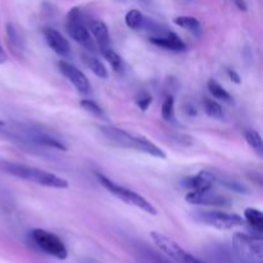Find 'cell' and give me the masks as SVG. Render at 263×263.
<instances>
[{"instance_id":"6da1fadb","label":"cell","mask_w":263,"mask_h":263,"mask_svg":"<svg viewBox=\"0 0 263 263\" xmlns=\"http://www.w3.org/2000/svg\"><path fill=\"white\" fill-rule=\"evenodd\" d=\"M99 130L102 135L113 145L125 149H133V151L145 153L154 158H166V153L144 136L128 133V131L115 127V126H100Z\"/></svg>"},{"instance_id":"7a4b0ae2","label":"cell","mask_w":263,"mask_h":263,"mask_svg":"<svg viewBox=\"0 0 263 263\" xmlns=\"http://www.w3.org/2000/svg\"><path fill=\"white\" fill-rule=\"evenodd\" d=\"M2 168L12 176L41 185V186L54 187V189H67L68 187V181L66 179L49 171L35 168V167L14 163V162H3Z\"/></svg>"},{"instance_id":"3957f363","label":"cell","mask_w":263,"mask_h":263,"mask_svg":"<svg viewBox=\"0 0 263 263\" xmlns=\"http://www.w3.org/2000/svg\"><path fill=\"white\" fill-rule=\"evenodd\" d=\"M97 177L99 184L102 185L105 190H108L110 194L117 197L118 199L123 200L125 203H127V204L130 205H134V207L136 208H140L141 211L149 213V215H157V210L154 208V205L152 204L151 202H148L145 198L141 197L140 194H138L136 192L116 184L115 181H112V180L108 179L107 176H104V175L102 174H98Z\"/></svg>"},{"instance_id":"277c9868","label":"cell","mask_w":263,"mask_h":263,"mask_svg":"<svg viewBox=\"0 0 263 263\" xmlns=\"http://www.w3.org/2000/svg\"><path fill=\"white\" fill-rule=\"evenodd\" d=\"M193 218L200 223L217 229V230H231L244 223L243 217L236 213H228L222 211H195Z\"/></svg>"},{"instance_id":"5b68a950","label":"cell","mask_w":263,"mask_h":263,"mask_svg":"<svg viewBox=\"0 0 263 263\" xmlns=\"http://www.w3.org/2000/svg\"><path fill=\"white\" fill-rule=\"evenodd\" d=\"M233 243L243 263H263V243L259 238L239 233L234 236Z\"/></svg>"},{"instance_id":"8992f818","label":"cell","mask_w":263,"mask_h":263,"mask_svg":"<svg viewBox=\"0 0 263 263\" xmlns=\"http://www.w3.org/2000/svg\"><path fill=\"white\" fill-rule=\"evenodd\" d=\"M66 30L67 32H68V35L71 36L76 43H79L80 45L84 46L85 49L90 50V53L94 51V41H92L91 35H90L89 28L85 25L84 17H82V13L79 8H72V9L69 10L68 15H67Z\"/></svg>"},{"instance_id":"52a82bcc","label":"cell","mask_w":263,"mask_h":263,"mask_svg":"<svg viewBox=\"0 0 263 263\" xmlns=\"http://www.w3.org/2000/svg\"><path fill=\"white\" fill-rule=\"evenodd\" d=\"M31 238H32L33 243L41 251L45 252L49 256L54 257V258H58L63 261L68 256V252H67L64 243L58 236L54 235L53 233H49V231L43 230V229H35L31 233Z\"/></svg>"},{"instance_id":"ba28073f","label":"cell","mask_w":263,"mask_h":263,"mask_svg":"<svg viewBox=\"0 0 263 263\" xmlns=\"http://www.w3.org/2000/svg\"><path fill=\"white\" fill-rule=\"evenodd\" d=\"M185 200L189 204L211 205V207H229L231 200L222 193L215 190V186L204 190H189L185 195Z\"/></svg>"},{"instance_id":"9c48e42d","label":"cell","mask_w":263,"mask_h":263,"mask_svg":"<svg viewBox=\"0 0 263 263\" xmlns=\"http://www.w3.org/2000/svg\"><path fill=\"white\" fill-rule=\"evenodd\" d=\"M58 67L61 73L73 85L77 91L82 92V94H89L91 90V85H90L87 77L77 67L67 61H59Z\"/></svg>"},{"instance_id":"30bf717a","label":"cell","mask_w":263,"mask_h":263,"mask_svg":"<svg viewBox=\"0 0 263 263\" xmlns=\"http://www.w3.org/2000/svg\"><path fill=\"white\" fill-rule=\"evenodd\" d=\"M151 238L153 240V243L163 252L164 254L172 258L174 261L182 263L184 262L185 257H186L187 252L185 251L184 248L179 246L175 240H172L171 238L166 236L164 234L157 233V231H152L151 233Z\"/></svg>"},{"instance_id":"8fae6325","label":"cell","mask_w":263,"mask_h":263,"mask_svg":"<svg viewBox=\"0 0 263 263\" xmlns=\"http://www.w3.org/2000/svg\"><path fill=\"white\" fill-rule=\"evenodd\" d=\"M20 133H22V135H25L28 140H31L32 143L41 144V145L50 146V148L58 149V151H67V146L64 145L63 141H61L59 139L54 138L50 134L45 133V131H41L36 127H28V126H22L20 128Z\"/></svg>"},{"instance_id":"7c38bea8","label":"cell","mask_w":263,"mask_h":263,"mask_svg":"<svg viewBox=\"0 0 263 263\" xmlns=\"http://www.w3.org/2000/svg\"><path fill=\"white\" fill-rule=\"evenodd\" d=\"M43 33L46 44L50 46V49L54 53H57L61 57L71 55V48H69L68 41H67V39L61 32H58L54 28L48 27L43 31Z\"/></svg>"},{"instance_id":"4fadbf2b","label":"cell","mask_w":263,"mask_h":263,"mask_svg":"<svg viewBox=\"0 0 263 263\" xmlns=\"http://www.w3.org/2000/svg\"><path fill=\"white\" fill-rule=\"evenodd\" d=\"M149 41L156 46H158V48H163L166 50L182 51L186 49V44L180 39L177 33L172 32V31H167V32L161 33V35L151 36Z\"/></svg>"},{"instance_id":"5bb4252c","label":"cell","mask_w":263,"mask_h":263,"mask_svg":"<svg viewBox=\"0 0 263 263\" xmlns=\"http://www.w3.org/2000/svg\"><path fill=\"white\" fill-rule=\"evenodd\" d=\"M89 31L92 33V36L97 40L98 46H99L100 53L112 49V44H110V36L109 31H108L107 25L103 21L95 20L91 21L89 25Z\"/></svg>"},{"instance_id":"9a60e30c","label":"cell","mask_w":263,"mask_h":263,"mask_svg":"<svg viewBox=\"0 0 263 263\" xmlns=\"http://www.w3.org/2000/svg\"><path fill=\"white\" fill-rule=\"evenodd\" d=\"M182 185L187 190H204L213 187L216 185L213 171H200L199 174L187 177L182 181Z\"/></svg>"},{"instance_id":"2e32d148","label":"cell","mask_w":263,"mask_h":263,"mask_svg":"<svg viewBox=\"0 0 263 263\" xmlns=\"http://www.w3.org/2000/svg\"><path fill=\"white\" fill-rule=\"evenodd\" d=\"M213 175H215V182L216 184H220L221 186L226 187L228 190L234 193H238V194H249V189L240 182L239 180L234 179V177L229 176V175L221 174V172H215L213 171Z\"/></svg>"},{"instance_id":"e0dca14e","label":"cell","mask_w":263,"mask_h":263,"mask_svg":"<svg viewBox=\"0 0 263 263\" xmlns=\"http://www.w3.org/2000/svg\"><path fill=\"white\" fill-rule=\"evenodd\" d=\"M82 61H84V63L89 67V69L95 74V76H98L99 79H107L108 77L107 68H105L104 64H103L97 57L92 55L91 53H86L82 55Z\"/></svg>"},{"instance_id":"ac0fdd59","label":"cell","mask_w":263,"mask_h":263,"mask_svg":"<svg viewBox=\"0 0 263 263\" xmlns=\"http://www.w3.org/2000/svg\"><path fill=\"white\" fill-rule=\"evenodd\" d=\"M146 21L148 20L144 17L143 13L138 9H131L126 13L125 23L131 30H143L145 28Z\"/></svg>"},{"instance_id":"d6986e66","label":"cell","mask_w":263,"mask_h":263,"mask_svg":"<svg viewBox=\"0 0 263 263\" xmlns=\"http://www.w3.org/2000/svg\"><path fill=\"white\" fill-rule=\"evenodd\" d=\"M244 218H246L247 222L256 231L261 233L263 230V215L259 210H256V208H247L244 211Z\"/></svg>"},{"instance_id":"ffe728a7","label":"cell","mask_w":263,"mask_h":263,"mask_svg":"<svg viewBox=\"0 0 263 263\" xmlns=\"http://www.w3.org/2000/svg\"><path fill=\"white\" fill-rule=\"evenodd\" d=\"M207 86H208V90H210V92L212 94V97L216 98V99L222 100V102H228V103H230L231 100H233V98H231V95L229 94L228 90H226L222 85L218 84L216 80L211 79L210 81L207 82Z\"/></svg>"},{"instance_id":"44dd1931","label":"cell","mask_w":263,"mask_h":263,"mask_svg":"<svg viewBox=\"0 0 263 263\" xmlns=\"http://www.w3.org/2000/svg\"><path fill=\"white\" fill-rule=\"evenodd\" d=\"M174 23L179 27L192 31V32H198L200 30L199 21L195 17H192V15H180V17L175 18Z\"/></svg>"},{"instance_id":"7402d4cb","label":"cell","mask_w":263,"mask_h":263,"mask_svg":"<svg viewBox=\"0 0 263 263\" xmlns=\"http://www.w3.org/2000/svg\"><path fill=\"white\" fill-rule=\"evenodd\" d=\"M203 105H204V110L210 117L215 118V120H223L225 117V113H223L222 107L218 104L216 100L210 99V98H204V102H203Z\"/></svg>"},{"instance_id":"603a6c76","label":"cell","mask_w":263,"mask_h":263,"mask_svg":"<svg viewBox=\"0 0 263 263\" xmlns=\"http://www.w3.org/2000/svg\"><path fill=\"white\" fill-rule=\"evenodd\" d=\"M244 138H246V141L248 143V145L251 146L253 151H256L259 156H262L263 141L261 135H259L256 130H247L246 133H244Z\"/></svg>"},{"instance_id":"cb8c5ba5","label":"cell","mask_w":263,"mask_h":263,"mask_svg":"<svg viewBox=\"0 0 263 263\" xmlns=\"http://www.w3.org/2000/svg\"><path fill=\"white\" fill-rule=\"evenodd\" d=\"M162 117L167 122H174L175 121V100L172 97H167L162 104Z\"/></svg>"},{"instance_id":"d4e9b609","label":"cell","mask_w":263,"mask_h":263,"mask_svg":"<svg viewBox=\"0 0 263 263\" xmlns=\"http://www.w3.org/2000/svg\"><path fill=\"white\" fill-rule=\"evenodd\" d=\"M102 55L109 62V64L112 66V68L115 69L116 72H121L123 69V59L116 53L113 49H109V50L102 53Z\"/></svg>"},{"instance_id":"484cf974","label":"cell","mask_w":263,"mask_h":263,"mask_svg":"<svg viewBox=\"0 0 263 263\" xmlns=\"http://www.w3.org/2000/svg\"><path fill=\"white\" fill-rule=\"evenodd\" d=\"M80 105H81L82 109H85L86 112L91 113V115H94L95 117H100V118L104 117V112H103V109L97 104V103L94 102V100L84 99L80 102Z\"/></svg>"},{"instance_id":"4316f807","label":"cell","mask_w":263,"mask_h":263,"mask_svg":"<svg viewBox=\"0 0 263 263\" xmlns=\"http://www.w3.org/2000/svg\"><path fill=\"white\" fill-rule=\"evenodd\" d=\"M152 100H153V98H152V95L149 94V92L146 91H141L140 94L136 97V104H138V107L140 108L143 112H145L146 109L149 108V105L152 104Z\"/></svg>"},{"instance_id":"83f0119b","label":"cell","mask_w":263,"mask_h":263,"mask_svg":"<svg viewBox=\"0 0 263 263\" xmlns=\"http://www.w3.org/2000/svg\"><path fill=\"white\" fill-rule=\"evenodd\" d=\"M7 32H8V37H9L10 44H12V46L14 48V50H21L22 45H21V39L20 36H18L17 30H15L12 25H8Z\"/></svg>"},{"instance_id":"f1b7e54d","label":"cell","mask_w":263,"mask_h":263,"mask_svg":"<svg viewBox=\"0 0 263 263\" xmlns=\"http://www.w3.org/2000/svg\"><path fill=\"white\" fill-rule=\"evenodd\" d=\"M228 74L231 79V81H234L235 84H240V76L234 69H228Z\"/></svg>"},{"instance_id":"f546056e","label":"cell","mask_w":263,"mask_h":263,"mask_svg":"<svg viewBox=\"0 0 263 263\" xmlns=\"http://www.w3.org/2000/svg\"><path fill=\"white\" fill-rule=\"evenodd\" d=\"M182 263H204V262H202V261H200V259L195 258L194 256H192V254L187 253L186 257H185L184 262H182Z\"/></svg>"},{"instance_id":"4dcf8cb0","label":"cell","mask_w":263,"mask_h":263,"mask_svg":"<svg viewBox=\"0 0 263 263\" xmlns=\"http://www.w3.org/2000/svg\"><path fill=\"white\" fill-rule=\"evenodd\" d=\"M233 2L235 3V5L239 8V9L244 10V12H246V10H247V4H246V2H244V0H233Z\"/></svg>"},{"instance_id":"1f68e13d","label":"cell","mask_w":263,"mask_h":263,"mask_svg":"<svg viewBox=\"0 0 263 263\" xmlns=\"http://www.w3.org/2000/svg\"><path fill=\"white\" fill-rule=\"evenodd\" d=\"M7 62V54H5L4 49L2 48V45H0V64L5 63Z\"/></svg>"}]
</instances>
